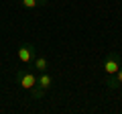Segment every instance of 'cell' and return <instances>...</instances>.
Here are the masks:
<instances>
[{"mask_svg": "<svg viewBox=\"0 0 122 114\" xmlns=\"http://www.w3.org/2000/svg\"><path fill=\"white\" fill-rule=\"evenodd\" d=\"M104 83H106V88H110V90L122 88V67L116 71V73H112V75H106V78H104Z\"/></svg>", "mask_w": 122, "mask_h": 114, "instance_id": "5b68a950", "label": "cell"}, {"mask_svg": "<svg viewBox=\"0 0 122 114\" xmlns=\"http://www.w3.org/2000/svg\"><path fill=\"white\" fill-rule=\"evenodd\" d=\"M53 83H55L53 75L47 73V71H41V75H37V86L30 90V96H33V100H41V98H43L45 94H47L49 90L53 88Z\"/></svg>", "mask_w": 122, "mask_h": 114, "instance_id": "6da1fadb", "label": "cell"}, {"mask_svg": "<svg viewBox=\"0 0 122 114\" xmlns=\"http://www.w3.org/2000/svg\"><path fill=\"white\" fill-rule=\"evenodd\" d=\"M33 69H37V71H47V69H49V61L45 59V57H39V55H37L35 59H33Z\"/></svg>", "mask_w": 122, "mask_h": 114, "instance_id": "52a82bcc", "label": "cell"}, {"mask_svg": "<svg viewBox=\"0 0 122 114\" xmlns=\"http://www.w3.org/2000/svg\"><path fill=\"white\" fill-rule=\"evenodd\" d=\"M16 57H18V61L20 63H33V59L37 57V49H35V45L33 43H25V45H20L18 47V51H16Z\"/></svg>", "mask_w": 122, "mask_h": 114, "instance_id": "277c9868", "label": "cell"}, {"mask_svg": "<svg viewBox=\"0 0 122 114\" xmlns=\"http://www.w3.org/2000/svg\"><path fill=\"white\" fill-rule=\"evenodd\" d=\"M47 4H49V0H20V6L29 10L39 8V6H47Z\"/></svg>", "mask_w": 122, "mask_h": 114, "instance_id": "8992f818", "label": "cell"}, {"mask_svg": "<svg viewBox=\"0 0 122 114\" xmlns=\"http://www.w3.org/2000/svg\"><path fill=\"white\" fill-rule=\"evenodd\" d=\"M14 78H16V83L22 90H29L30 92V90L37 86V75L33 73V71H29V69H18Z\"/></svg>", "mask_w": 122, "mask_h": 114, "instance_id": "7a4b0ae2", "label": "cell"}, {"mask_svg": "<svg viewBox=\"0 0 122 114\" xmlns=\"http://www.w3.org/2000/svg\"><path fill=\"white\" fill-rule=\"evenodd\" d=\"M102 67H104V73H106V75L116 73V71L122 67V59H120V55H118L116 51H110L108 55L104 57V63H102Z\"/></svg>", "mask_w": 122, "mask_h": 114, "instance_id": "3957f363", "label": "cell"}]
</instances>
